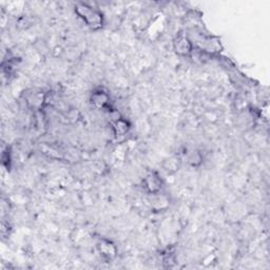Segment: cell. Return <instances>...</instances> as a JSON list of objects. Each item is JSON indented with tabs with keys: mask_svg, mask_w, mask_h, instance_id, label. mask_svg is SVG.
<instances>
[{
	"mask_svg": "<svg viewBox=\"0 0 270 270\" xmlns=\"http://www.w3.org/2000/svg\"><path fill=\"white\" fill-rule=\"evenodd\" d=\"M75 13L92 30H99L103 25V16L101 12L87 3H77L75 5Z\"/></svg>",
	"mask_w": 270,
	"mask_h": 270,
	"instance_id": "6da1fadb",
	"label": "cell"
},
{
	"mask_svg": "<svg viewBox=\"0 0 270 270\" xmlns=\"http://www.w3.org/2000/svg\"><path fill=\"white\" fill-rule=\"evenodd\" d=\"M97 249H99L101 258L106 261L113 260L117 254L116 246L109 239H101L100 243L97 244Z\"/></svg>",
	"mask_w": 270,
	"mask_h": 270,
	"instance_id": "7a4b0ae2",
	"label": "cell"
},
{
	"mask_svg": "<svg viewBox=\"0 0 270 270\" xmlns=\"http://www.w3.org/2000/svg\"><path fill=\"white\" fill-rule=\"evenodd\" d=\"M91 102L99 109H108L110 107V96L101 89H97L91 95Z\"/></svg>",
	"mask_w": 270,
	"mask_h": 270,
	"instance_id": "3957f363",
	"label": "cell"
},
{
	"mask_svg": "<svg viewBox=\"0 0 270 270\" xmlns=\"http://www.w3.org/2000/svg\"><path fill=\"white\" fill-rule=\"evenodd\" d=\"M144 187L147 192L155 194L159 192L162 188V181L159 174L155 172H151L144 178Z\"/></svg>",
	"mask_w": 270,
	"mask_h": 270,
	"instance_id": "277c9868",
	"label": "cell"
},
{
	"mask_svg": "<svg viewBox=\"0 0 270 270\" xmlns=\"http://www.w3.org/2000/svg\"><path fill=\"white\" fill-rule=\"evenodd\" d=\"M174 50L178 55L187 56L191 53L192 44L185 36H178L174 41Z\"/></svg>",
	"mask_w": 270,
	"mask_h": 270,
	"instance_id": "5b68a950",
	"label": "cell"
},
{
	"mask_svg": "<svg viewBox=\"0 0 270 270\" xmlns=\"http://www.w3.org/2000/svg\"><path fill=\"white\" fill-rule=\"evenodd\" d=\"M112 126H113V130L116 136H122V135L126 134L130 129L128 122L123 118H116Z\"/></svg>",
	"mask_w": 270,
	"mask_h": 270,
	"instance_id": "8992f818",
	"label": "cell"
}]
</instances>
